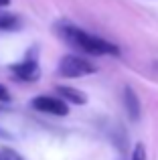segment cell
Returning a JSON list of instances; mask_svg holds the SVG:
<instances>
[{
	"instance_id": "obj_1",
	"label": "cell",
	"mask_w": 158,
	"mask_h": 160,
	"mask_svg": "<svg viewBox=\"0 0 158 160\" xmlns=\"http://www.w3.org/2000/svg\"><path fill=\"white\" fill-rule=\"evenodd\" d=\"M61 35H63V39L67 43H71L73 47L81 49V51H85L89 55H120V49L114 43L103 41L99 37H93L77 27H63Z\"/></svg>"
},
{
	"instance_id": "obj_2",
	"label": "cell",
	"mask_w": 158,
	"mask_h": 160,
	"mask_svg": "<svg viewBox=\"0 0 158 160\" xmlns=\"http://www.w3.org/2000/svg\"><path fill=\"white\" fill-rule=\"evenodd\" d=\"M95 71H97V67L93 63H89L83 57H77V55H65L59 63V73L63 77H83V75H91Z\"/></svg>"
},
{
	"instance_id": "obj_3",
	"label": "cell",
	"mask_w": 158,
	"mask_h": 160,
	"mask_svg": "<svg viewBox=\"0 0 158 160\" xmlns=\"http://www.w3.org/2000/svg\"><path fill=\"white\" fill-rule=\"evenodd\" d=\"M31 106L37 109V112L43 113H53V116H67L69 113V106L65 99L59 98H51V95H39L31 102Z\"/></svg>"
},
{
	"instance_id": "obj_4",
	"label": "cell",
	"mask_w": 158,
	"mask_h": 160,
	"mask_svg": "<svg viewBox=\"0 0 158 160\" xmlns=\"http://www.w3.org/2000/svg\"><path fill=\"white\" fill-rule=\"evenodd\" d=\"M12 73H14L16 79H22V81H35L39 77V63L32 61V59H27L22 63H16L12 65Z\"/></svg>"
},
{
	"instance_id": "obj_5",
	"label": "cell",
	"mask_w": 158,
	"mask_h": 160,
	"mask_svg": "<svg viewBox=\"0 0 158 160\" xmlns=\"http://www.w3.org/2000/svg\"><path fill=\"white\" fill-rule=\"evenodd\" d=\"M124 108L128 112V118L132 122H138L140 120V99L136 95V91L132 89L130 85L124 87Z\"/></svg>"
},
{
	"instance_id": "obj_6",
	"label": "cell",
	"mask_w": 158,
	"mask_h": 160,
	"mask_svg": "<svg viewBox=\"0 0 158 160\" xmlns=\"http://www.w3.org/2000/svg\"><path fill=\"white\" fill-rule=\"evenodd\" d=\"M57 95H61V99H65L69 103H75V106H83L87 102L83 91L75 89V87H69V85H59L57 87Z\"/></svg>"
},
{
	"instance_id": "obj_7",
	"label": "cell",
	"mask_w": 158,
	"mask_h": 160,
	"mask_svg": "<svg viewBox=\"0 0 158 160\" xmlns=\"http://www.w3.org/2000/svg\"><path fill=\"white\" fill-rule=\"evenodd\" d=\"M18 18L14 14H0V31H14L18 28Z\"/></svg>"
},
{
	"instance_id": "obj_8",
	"label": "cell",
	"mask_w": 158,
	"mask_h": 160,
	"mask_svg": "<svg viewBox=\"0 0 158 160\" xmlns=\"http://www.w3.org/2000/svg\"><path fill=\"white\" fill-rule=\"evenodd\" d=\"M0 158L2 160H24L18 152H14L12 148H2L0 150Z\"/></svg>"
},
{
	"instance_id": "obj_9",
	"label": "cell",
	"mask_w": 158,
	"mask_h": 160,
	"mask_svg": "<svg viewBox=\"0 0 158 160\" xmlns=\"http://www.w3.org/2000/svg\"><path fill=\"white\" fill-rule=\"evenodd\" d=\"M132 160H146V150L142 144L134 146V152H132Z\"/></svg>"
},
{
	"instance_id": "obj_10",
	"label": "cell",
	"mask_w": 158,
	"mask_h": 160,
	"mask_svg": "<svg viewBox=\"0 0 158 160\" xmlns=\"http://www.w3.org/2000/svg\"><path fill=\"white\" fill-rule=\"evenodd\" d=\"M10 93H8V89H6V87H4L2 85V83H0V102H4V103H8V102H10Z\"/></svg>"
},
{
	"instance_id": "obj_11",
	"label": "cell",
	"mask_w": 158,
	"mask_h": 160,
	"mask_svg": "<svg viewBox=\"0 0 158 160\" xmlns=\"http://www.w3.org/2000/svg\"><path fill=\"white\" fill-rule=\"evenodd\" d=\"M6 4H10V0H0V6H6Z\"/></svg>"
},
{
	"instance_id": "obj_12",
	"label": "cell",
	"mask_w": 158,
	"mask_h": 160,
	"mask_svg": "<svg viewBox=\"0 0 158 160\" xmlns=\"http://www.w3.org/2000/svg\"><path fill=\"white\" fill-rule=\"evenodd\" d=\"M0 160H2V158H0Z\"/></svg>"
}]
</instances>
